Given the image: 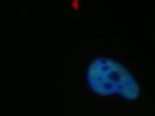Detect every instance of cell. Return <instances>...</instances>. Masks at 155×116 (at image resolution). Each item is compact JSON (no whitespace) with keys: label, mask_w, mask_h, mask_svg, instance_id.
I'll list each match as a JSON object with an SVG mask.
<instances>
[{"label":"cell","mask_w":155,"mask_h":116,"mask_svg":"<svg viewBox=\"0 0 155 116\" xmlns=\"http://www.w3.org/2000/svg\"><path fill=\"white\" fill-rule=\"evenodd\" d=\"M90 86L96 93L102 95L119 94L128 100H133L139 95L138 85L127 73L114 71V73L106 75L90 74Z\"/></svg>","instance_id":"cell-1"}]
</instances>
